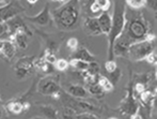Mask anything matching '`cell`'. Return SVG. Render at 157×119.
Returning <instances> with one entry per match:
<instances>
[{"mask_svg": "<svg viewBox=\"0 0 157 119\" xmlns=\"http://www.w3.org/2000/svg\"><path fill=\"white\" fill-rule=\"evenodd\" d=\"M97 4H98V6L101 8V12H107L108 10H109L110 6H111V2L108 1V0H98V1H96Z\"/></svg>", "mask_w": 157, "mask_h": 119, "instance_id": "cell-30", "label": "cell"}, {"mask_svg": "<svg viewBox=\"0 0 157 119\" xmlns=\"http://www.w3.org/2000/svg\"><path fill=\"white\" fill-rule=\"evenodd\" d=\"M34 68L41 70L42 72L46 74H50L54 72V68H52V65H49L48 62H46L44 58H40L34 60Z\"/></svg>", "mask_w": 157, "mask_h": 119, "instance_id": "cell-17", "label": "cell"}, {"mask_svg": "<svg viewBox=\"0 0 157 119\" xmlns=\"http://www.w3.org/2000/svg\"><path fill=\"white\" fill-rule=\"evenodd\" d=\"M6 27H8V31L11 34V36H14L17 32H24L28 36H31L30 30L28 29V27L25 25L24 21L19 16H16L6 22Z\"/></svg>", "mask_w": 157, "mask_h": 119, "instance_id": "cell-9", "label": "cell"}, {"mask_svg": "<svg viewBox=\"0 0 157 119\" xmlns=\"http://www.w3.org/2000/svg\"><path fill=\"white\" fill-rule=\"evenodd\" d=\"M138 103L134 99V91H132V87L129 86V89H128V93L126 97L125 101L121 105V109H122V113L126 114V115H135V114L138 112Z\"/></svg>", "mask_w": 157, "mask_h": 119, "instance_id": "cell-8", "label": "cell"}, {"mask_svg": "<svg viewBox=\"0 0 157 119\" xmlns=\"http://www.w3.org/2000/svg\"><path fill=\"white\" fill-rule=\"evenodd\" d=\"M139 100L140 102H142L145 106H150L152 103L155 100V94H153L149 90H144L141 93H139Z\"/></svg>", "mask_w": 157, "mask_h": 119, "instance_id": "cell-19", "label": "cell"}, {"mask_svg": "<svg viewBox=\"0 0 157 119\" xmlns=\"http://www.w3.org/2000/svg\"><path fill=\"white\" fill-rule=\"evenodd\" d=\"M44 59H45L46 62H48L49 65H55V63H56V61H57L56 55L52 54V53H50V52H47V50H46V53H45Z\"/></svg>", "mask_w": 157, "mask_h": 119, "instance_id": "cell-32", "label": "cell"}, {"mask_svg": "<svg viewBox=\"0 0 157 119\" xmlns=\"http://www.w3.org/2000/svg\"><path fill=\"white\" fill-rule=\"evenodd\" d=\"M8 109L12 114H16L17 115V114H21L24 111L25 106H24V104L21 102H17L16 101V102H11L8 105Z\"/></svg>", "mask_w": 157, "mask_h": 119, "instance_id": "cell-22", "label": "cell"}, {"mask_svg": "<svg viewBox=\"0 0 157 119\" xmlns=\"http://www.w3.org/2000/svg\"><path fill=\"white\" fill-rule=\"evenodd\" d=\"M88 11H89V16H88V17H94V18H97V17H98L99 15L103 13L96 1L90 2L89 10H88Z\"/></svg>", "mask_w": 157, "mask_h": 119, "instance_id": "cell-21", "label": "cell"}, {"mask_svg": "<svg viewBox=\"0 0 157 119\" xmlns=\"http://www.w3.org/2000/svg\"><path fill=\"white\" fill-rule=\"evenodd\" d=\"M153 43L147 40H143V41L135 42L128 47L127 57H129V59L134 61H140L147 58L151 53H153Z\"/></svg>", "mask_w": 157, "mask_h": 119, "instance_id": "cell-4", "label": "cell"}, {"mask_svg": "<svg viewBox=\"0 0 157 119\" xmlns=\"http://www.w3.org/2000/svg\"><path fill=\"white\" fill-rule=\"evenodd\" d=\"M76 115H77V114L75 113L73 109H66V107H64V109L62 112V118L63 119H75V118H76Z\"/></svg>", "mask_w": 157, "mask_h": 119, "instance_id": "cell-28", "label": "cell"}, {"mask_svg": "<svg viewBox=\"0 0 157 119\" xmlns=\"http://www.w3.org/2000/svg\"><path fill=\"white\" fill-rule=\"evenodd\" d=\"M52 17L58 26V28L63 30H71L78 26L80 18V6L76 0L66 1L65 4L56 9L52 12Z\"/></svg>", "mask_w": 157, "mask_h": 119, "instance_id": "cell-1", "label": "cell"}, {"mask_svg": "<svg viewBox=\"0 0 157 119\" xmlns=\"http://www.w3.org/2000/svg\"><path fill=\"white\" fill-rule=\"evenodd\" d=\"M98 85L101 87V89L104 90V92L111 91V90L113 89V85L111 84V81H110L107 77H105V76H103V77L101 76V77H99Z\"/></svg>", "mask_w": 157, "mask_h": 119, "instance_id": "cell-23", "label": "cell"}, {"mask_svg": "<svg viewBox=\"0 0 157 119\" xmlns=\"http://www.w3.org/2000/svg\"><path fill=\"white\" fill-rule=\"evenodd\" d=\"M2 116V106H1V103H0V118Z\"/></svg>", "mask_w": 157, "mask_h": 119, "instance_id": "cell-39", "label": "cell"}, {"mask_svg": "<svg viewBox=\"0 0 157 119\" xmlns=\"http://www.w3.org/2000/svg\"><path fill=\"white\" fill-rule=\"evenodd\" d=\"M120 77H121V71L119 69H117L114 72L110 73V78H108V79H109V81H111L112 85H116V84L119 81Z\"/></svg>", "mask_w": 157, "mask_h": 119, "instance_id": "cell-31", "label": "cell"}, {"mask_svg": "<svg viewBox=\"0 0 157 119\" xmlns=\"http://www.w3.org/2000/svg\"><path fill=\"white\" fill-rule=\"evenodd\" d=\"M8 31V27H6V24H0V36H2L3 34Z\"/></svg>", "mask_w": 157, "mask_h": 119, "instance_id": "cell-36", "label": "cell"}, {"mask_svg": "<svg viewBox=\"0 0 157 119\" xmlns=\"http://www.w3.org/2000/svg\"><path fill=\"white\" fill-rule=\"evenodd\" d=\"M73 59H79V60L86 61V62H88V63L95 61V57L85 47H81V48H79V50H77L75 55L73 56Z\"/></svg>", "mask_w": 157, "mask_h": 119, "instance_id": "cell-14", "label": "cell"}, {"mask_svg": "<svg viewBox=\"0 0 157 119\" xmlns=\"http://www.w3.org/2000/svg\"><path fill=\"white\" fill-rule=\"evenodd\" d=\"M61 91L62 89L58 83V78L55 76H45L40 79L39 84H37V92L44 94V96H52L59 98Z\"/></svg>", "mask_w": 157, "mask_h": 119, "instance_id": "cell-5", "label": "cell"}, {"mask_svg": "<svg viewBox=\"0 0 157 119\" xmlns=\"http://www.w3.org/2000/svg\"><path fill=\"white\" fill-rule=\"evenodd\" d=\"M68 62L65 60V59H57L56 63H55V68L59 71H65L66 69L68 68Z\"/></svg>", "mask_w": 157, "mask_h": 119, "instance_id": "cell-26", "label": "cell"}, {"mask_svg": "<svg viewBox=\"0 0 157 119\" xmlns=\"http://www.w3.org/2000/svg\"><path fill=\"white\" fill-rule=\"evenodd\" d=\"M113 6H114V10H113V16H111L112 17L111 30H110L109 34H108V37H109V48H108V50H109L108 52V58H109V60H113L114 42L122 34L126 25L125 1H114Z\"/></svg>", "mask_w": 157, "mask_h": 119, "instance_id": "cell-2", "label": "cell"}, {"mask_svg": "<svg viewBox=\"0 0 157 119\" xmlns=\"http://www.w3.org/2000/svg\"><path fill=\"white\" fill-rule=\"evenodd\" d=\"M98 21V25L101 27V34H109L110 30H111V25H112V17L108 12H104L97 17Z\"/></svg>", "mask_w": 157, "mask_h": 119, "instance_id": "cell-12", "label": "cell"}, {"mask_svg": "<svg viewBox=\"0 0 157 119\" xmlns=\"http://www.w3.org/2000/svg\"><path fill=\"white\" fill-rule=\"evenodd\" d=\"M132 119H142V116H141L139 113H136L135 115L132 116Z\"/></svg>", "mask_w": 157, "mask_h": 119, "instance_id": "cell-37", "label": "cell"}, {"mask_svg": "<svg viewBox=\"0 0 157 119\" xmlns=\"http://www.w3.org/2000/svg\"><path fill=\"white\" fill-rule=\"evenodd\" d=\"M117 69H118V67H117V63L114 60H108L107 62L105 63V70L109 74L112 73V72H114Z\"/></svg>", "mask_w": 157, "mask_h": 119, "instance_id": "cell-29", "label": "cell"}, {"mask_svg": "<svg viewBox=\"0 0 157 119\" xmlns=\"http://www.w3.org/2000/svg\"><path fill=\"white\" fill-rule=\"evenodd\" d=\"M75 119H98V118L92 113H81L76 115V118Z\"/></svg>", "mask_w": 157, "mask_h": 119, "instance_id": "cell-34", "label": "cell"}, {"mask_svg": "<svg viewBox=\"0 0 157 119\" xmlns=\"http://www.w3.org/2000/svg\"><path fill=\"white\" fill-rule=\"evenodd\" d=\"M85 29L89 34L92 36H98L101 34V27L98 25V21L94 17H87L85 21Z\"/></svg>", "mask_w": 157, "mask_h": 119, "instance_id": "cell-13", "label": "cell"}, {"mask_svg": "<svg viewBox=\"0 0 157 119\" xmlns=\"http://www.w3.org/2000/svg\"><path fill=\"white\" fill-rule=\"evenodd\" d=\"M88 92L93 96H101L104 93V90L98 84H92V85H88Z\"/></svg>", "mask_w": 157, "mask_h": 119, "instance_id": "cell-24", "label": "cell"}, {"mask_svg": "<svg viewBox=\"0 0 157 119\" xmlns=\"http://www.w3.org/2000/svg\"><path fill=\"white\" fill-rule=\"evenodd\" d=\"M109 119H117V118H109Z\"/></svg>", "mask_w": 157, "mask_h": 119, "instance_id": "cell-41", "label": "cell"}, {"mask_svg": "<svg viewBox=\"0 0 157 119\" xmlns=\"http://www.w3.org/2000/svg\"><path fill=\"white\" fill-rule=\"evenodd\" d=\"M149 4H152V9L154 11H156V1H147Z\"/></svg>", "mask_w": 157, "mask_h": 119, "instance_id": "cell-38", "label": "cell"}, {"mask_svg": "<svg viewBox=\"0 0 157 119\" xmlns=\"http://www.w3.org/2000/svg\"><path fill=\"white\" fill-rule=\"evenodd\" d=\"M16 53V47H15V44L11 41H6L4 40V44H3V48H2L1 54L3 55L4 57L11 59L13 58V56Z\"/></svg>", "mask_w": 157, "mask_h": 119, "instance_id": "cell-18", "label": "cell"}, {"mask_svg": "<svg viewBox=\"0 0 157 119\" xmlns=\"http://www.w3.org/2000/svg\"><path fill=\"white\" fill-rule=\"evenodd\" d=\"M68 65H71L74 69H76L77 71H79V72L87 71L88 68H89V63L86 62V61L79 60V59H72Z\"/></svg>", "mask_w": 157, "mask_h": 119, "instance_id": "cell-20", "label": "cell"}, {"mask_svg": "<svg viewBox=\"0 0 157 119\" xmlns=\"http://www.w3.org/2000/svg\"><path fill=\"white\" fill-rule=\"evenodd\" d=\"M34 68V60L30 57H23L15 65V75L18 79L27 77Z\"/></svg>", "mask_w": 157, "mask_h": 119, "instance_id": "cell-7", "label": "cell"}, {"mask_svg": "<svg viewBox=\"0 0 157 119\" xmlns=\"http://www.w3.org/2000/svg\"><path fill=\"white\" fill-rule=\"evenodd\" d=\"M41 114L47 119H59V112L52 105H43L40 106Z\"/></svg>", "mask_w": 157, "mask_h": 119, "instance_id": "cell-15", "label": "cell"}, {"mask_svg": "<svg viewBox=\"0 0 157 119\" xmlns=\"http://www.w3.org/2000/svg\"><path fill=\"white\" fill-rule=\"evenodd\" d=\"M27 21L34 23L40 26H47L48 24L52 23V16H50V11H49V4L46 3L44 9L40 13H37L34 16H26L25 17Z\"/></svg>", "mask_w": 157, "mask_h": 119, "instance_id": "cell-10", "label": "cell"}, {"mask_svg": "<svg viewBox=\"0 0 157 119\" xmlns=\"http://www.w3.org/2000/svg\"><path fill=\"white\" fill-rule=\"evenodd\" d=\"M87 72H88V74H89V75H96V74H98V72H99L98 63H97L96 61L90 62L89 63V68H88Z\"/></svg>", "mask_w": 157, "mask_h": 119, "instance_id": "cell-27", "label": "cell"}, {"mask_svg": "<svg viewBox=\"0 0 157 119\" xmlns=\"http://www.w3.org/2000/svg\"><path fill=\"white\" fill-rule=\"evenodd\" d=\"M123 34L127 37V39L132 43H135V42L143 41L147 39V34H149V29L143 19L135 17V18L130 19L129 23L128 22L126 23Z\"/></svg>", "mask_w": 157, "mask_h": 119, "instance_id": "cell-3", "label": "cell"}, {"mask_svg": "<svg viewBox=\"0 0 157 119\" xmlns=\"http://www.w3.org/2000/svg\"><path fill=\"white\" fill-rule=\"evenodd\" d=\"M24 11V8L19 2L12 1L6 3V6H0V24H6L10 19L16 17L19 13Z\"/></svg>", "mask_w": 157, "mask_h": 119, "instance_id": "cell-6", "label": "cell"}, {"mask_svg": "<svg viewBox=\"0 0 157 119\" xmlns=\"http://www.w3.org/2000/svg\"><path fill=\"white\" fill-rule=\"evenodd\" d=\"M67 47L72 50H77L78 47V40L76 38H71L67 40Z\"/></svg>", "mask_w": 157, "mask_h": 119, "instance_id": "cell-33", "label": "cell"}, {"mask_svg": "<svg viewBox=\"0 0 157 119\" xmlns=\"http://www.w3.org/2000/svg\"><path fill=\"white\" fill-rule=\"evenodd\" d=\"M28 3H30V4H35V3H36V1H28Z\"/></svg>", "mask_w": 157, "mask_h": 119, "instance_id": "cell-40", "label": "cell"}, {"mask_svg": "<svg viewBox=\"0 0 157 119\" xmlns=\"http://www.w3.org/2000/svg\"><path fill=\"white\" fill-rule=\"evenodd\" d=\"M66 93L76 99H85L89 96V92H88L87 88H85L81 85H77V84L68 85L66 87Z\"/></svg>", "mask_w": 157, "mask_h": 119, "instance_id": "cell-11", "label": "cell"}, {"mask_svg": "<svg viewBox=\"0 0 157 119\" xmlns=\"http://www.w3.org/2000/svg\"><path fill=\"white\" fill-rule=\"evenodd\" d=\"M9 41L13 42L19 46L21 48H26L28 46V34H24V32H17L14 36H11V39Z\"/></svg>", "mask_w": 157, "mask_h": 119, "instance_id": "cell-16", "label": "cell"}, {"mask_svg": "<svg viewBox=\"0 0 157 119\" xmlns=\"http://www.w3.org/2000/svg\"><path fill=\"white\" fill-rule=\"evenodd\" d=\"M125 3L132 9H141L147 6V1H143V0H129V1H126Z\"/></svg>", "mask_w": 157, "mask_h": 119, "instance_id": "cell-25", "label": "cell"}, {"mask_svg": "<svg viewBox=\"0 0 157 119\" xmlns=\"http://www.w3.org/2000/svg\"><path fill=\"white\" fill-rule=\"evenodd\" d=\"M145 59H147L150 63H153V65L154 63H156V53H154V52L151 53V54H150Z\"/></svg>", "mask_w": 157, "mask_h": 119, "instance_id": "cell-35", "label": "cell"}]
</instances>
